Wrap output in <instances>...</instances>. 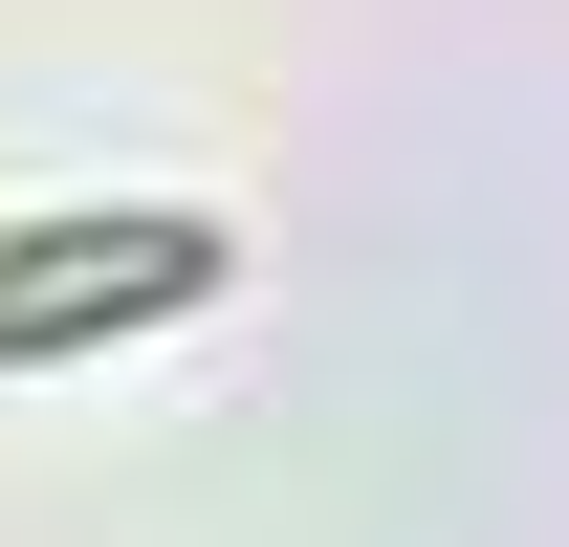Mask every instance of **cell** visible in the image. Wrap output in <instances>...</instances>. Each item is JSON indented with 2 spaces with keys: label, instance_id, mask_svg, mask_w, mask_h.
Segmentation results:
<instances>
[{
  "label": "cell",
  "instance_id": "cell-1",
  "mask_svg": "<svg viewBox=\"0 0 569 547\" xmlns=\"http://www.w3.org/2000/svg\"><path fill=\"white\" fill-rule=\"evenodd\" d=\"M198 285H219V219H0V372L132 307H198Z\"/></svg>",
  "mask_w": 569,
  "mask_h": 547
}]
</instances>
